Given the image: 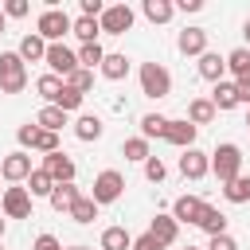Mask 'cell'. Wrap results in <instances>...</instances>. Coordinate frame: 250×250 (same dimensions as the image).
I'll use <instances>...</instances> for the list:
<instances>
[{
	"mask_svg": "<svg viewBox=\"0 0 250 250\" xmlns=\"http://www.w3.org/2000/svg\"><path fill=\"white\" fill-rule=\"evenodd\" d=\"M27 86V62L20 51H0V94H23Z\"/></svg>",
	"mask_w": 250,
	"mask_h": 250,
	"instance_id": "cell-1",
	"label": "cell"
},
{
	"mask_svg": "<svg viewBox=\"0 0 250 250\" xmlns=\"http://www.w3.org/2000/svg\"><path fill=\"white\" fill-rule=\"evenodd\" d=\"M137 78H141V94L152 98V102H160V98L172 94V74H168V66H160V62H141Z\"/></svg>",
	"mask_w": 250,
	"mask_h": 250,
	"instance_id": "cell-2",
	"label": "cell"
},
{
	"mask_svg": "<svg viewBox=\"0 0 250 250\" xmlns=\"http://www.w3.org/2000/svg\"><path fill=\"white\" fill-rule=\"evenodd\" d=\"M211 172L219 176V184L238 180V176H242V148L230 145V141H223V145L211 152Z\"/></svg>",
	"mask_w": 250,
	"mask_h": 250,
	"instance_id": "cell-3",
	"label": "cell"
},
{
	"mask_svg": "<svg viewBox=\"0 0 250 250\" xmlns=\"http://www.w3.org/2000/svg\"><path fill=\"white\" fill-rule=\"evenodd\" d=\"M70 27H74V20H70L62 8H47V12H39V20H35V35H43L47 43H62V39L70 35Z\"/></svg>",
	"mask_w": 250,
	"mask_h": 250,
	"instance_id": "cell-4",
	"label": "cell"
},
{
	"mask_svg": "<svg viewBox=\"0 0 250 250\" xmlns=\"http://www.w3.org/2000/svg\"><path fill=\"white\" fill-rule=\"evenodd\" d=\"M121 191H125V176H121L117 168H105V172L94 176V191H90V199H94L98 207H105V203H117Z\"/></svg>",
	"mask_w": 250,
	"mask_h": 250,
	"instance_id": "cell-5",
	"label": "cell"
},
{
	"mask_svg": "<svg viewBox=\"0 0 250 250\" xmlns=\"http://www.w3.org/2000/svg\"><path fill=\"white\" fill-rule=\"evenodd\" d=\"M31 172H35V164H31L27 148H16V152H8L0 160V180H8V184H27Z\"/></svg>",
	"mask_w": 250,
	"mask_h": 250,
	"instance_id": "cell-6",
	"label": "cell"
},
{
	"mask_svg": "<svg viewBox=\"0 0 250 250\" xmlns=\"http://www.w3.org/2000/svg\"><path fill=\"white\" fill-rule=\"evenodd\" d=\"M43 62L51 66V74H59V78L66 82V78H70V74L78 70V51H70L66 43H51V47H47V59H43Z\"/></svg>",
	"mask_w": 250,
	"mask_h": 250,
	"instance_id": "cell-7",
	"label": "cell"
},
{
	"mask_svg": "<svg viewBox=\"0 0 250 250\" xmlns=\"http://www.w3.org/2000/svg\"><path fill=\"white\" fill-rule=\"evenodd\" d=\"M0 215L4 219H31V191L27 188H4V199H0Z\"/></svg>",
	"mask_w": 250,
	"mask_h": 250,
	"instance_id": "cell-8",
	"label": "cell"
},
{
	"mask_svg": "<svg viewBox=\"0 0 250 250\" xmlns=\"http://www.w3.org/2000/svg\"><path fill=\"white\" fill-rule=\"evenodd\" d=\"M98 23H102V35H125L133 27V8L129 4H109Z\"/></svg>",
	"mask_w": 250,
	"mask_h": 250,
	"instance_id": "cell-9",
	"label": "cell"
},
{
	"mask_svg": "<svg viewBox=\"0 0 250 250\" xmlns=\"http://www.w3.org/2000/svg\"><path fill=\"white\" fill-rule=\"evenodd\" d=\"M195 133H199V129H195L188 117H168V133H164V141L176 145V148L184 152V148H195Z\"/></svg>",
	"mask_w": 250,
	"mask_h": 250,
	"instance_id": "cell-10",
	"label": "cell"
},
{
	"mask_svg": "<svg viewBox=\"0 0 250 250\" xmlns=\"http://www.w3.org/2000/svg\"><path fill=\"white\" fill-rule=\"evenodd\" d=\"M211 172V156L199 152V148H184L180 152V176L184 180H203Z\"/></svg>",
	"mask_w": 250,
	"mask_h": 250,
	"instance_id": "cell-11",
	"label": "cell"
},
{
	"mask_svg": "<svg viewBox=\"0 0 250 250\" xmlns=\"http://www.w3.org/2000/svg\"><path fill=\"white\" fill-rule=\"evenodd\" d=\"M55 184H74V160L59 148V152H51V156H43V164H39Z\"/></svg>",
	"mask_w": 250,
	"mask_h": 250,
	"instance_id": "cell-12",
	"label": "cell"
},
{
	"mask_svg": "<svg viewBox=\"0 0 250 250\" xmlns=\"http://www.w3.org/2000/svg\"><path fill=\"white\" fill-rule=\"evenodd\" d=\"M203 211H207V203H203L199 195H180V199L172 203V219H176V223H191V227H199Z\"/></svg>",
	"mask_w": 250,
	"mask_h": 250,
	"instance_id": "cell-13",
	"label": "cell"
},
{
	"mask_svg": "<svg viewBox=\"0 0 250 250\" xmlns=\"http://www.w3.org/2000/svg\"><path fill=\"white\" fill-rule=\"evenodd\" d=\"M176 47H180V55H191V59L207 55V27H184Z\"/></svg>",
	"mask_w": 250,
	"mask_h": 250,
	"instance_id": "cell-14",
	"label": "cell"
},
{
	"mask_svg": "<svg viewBox=\"0 0 250 250\" xmlns=\"http://www.w3.org/2000/svg\"><path fill=\"white\" fill-rule=\"evenodd\" d=\"M148 234H152L160 246H172V242L180 238V223H176L172 215H152V223H148Z\"/></svg>",
	"mask_w": 250,
	"mask_h": 250,
	"instance_id": "cell-15",
	"label": "cell"
},
{
	"mask_svg": "<svg viewBox=\"0 0 250 250\" xmlns=\"http://www.w3.org/2000/svg\"><path fill=\"white\" fill-rule=\"evenodd\" d=\"M47 47H51V43H47L43 35L27 31V35L20 39V47H16V51H20V59H23V62H43V59H47Z\"/></svg>",
	"mask_w": 250,
	"mask_h": 250,
	"instance_id": "cell-16",
	"label": "cell"
},
{
	"mask_svg": "<svg viewBox=\"0 0 250 250\" xmlns=\"http://www.w3.org/2000/svg\"><path fill=\"white\" fill-rule=\"evenodd\" d=\"M199 78H207V82H223V74H227V55H219V51H207V55H199Z\"/></svg>",
	"mask_w": 250,
	"mask_h": 250,
	"instance_id": "cell-17",
	"label": "cell"
},
{
	"mask_svg": "<svg viewBox=\"0 0 250 250\" xmlns=\"http://www.w3.org/2000/svg\"><path fill=\"white\" fill-rule=\"evenodd\" d=\"M211 105H215L219 113L242 105V102H238V86H234V82H215V90H211Z\"/></svg>",
	"mask_w": 250,
	"mask_h": 250,
	"instance_id": "cell-18",
	"label": "cell"
},
{
	"mask_svg": "<svg viewBox=\"0 0 250 250\" xmlns=\"http://www.w3.org/2000/svg\"><path fill=\"white\" fill-rule=\"evenodd\" d=\"M102 133H105V121L98 113H78V121H74V137L78 141H98Z\"/></svg>",
	"mask_w": 250,
	"mask_h": 250,
	"instance_id": "cell-19",
	"label": "cell"
},
{
	"mask_svg": "<svg viewBox=\"0 0 250 250\" xmlns=\"http://www.w3.org/2000/svg\"><path fill=\"white\" fill-rule=\"evenodd\" d=\"M215 113H219V109L211 105V98H191V102H188V121H191L195 129H199V125H211Z\"/></svg>",
	"mask_w": 250,
	"mask_h": 250,
	"instance_id": "cell-20",
	"label": "cell"
},
{
	"mask_svg": "<svg viewBox=\"0 0 250 250\" xmlns=\"http://www.w3.org/2000/svg\"><path fill=\"white\" fill-rule=\"evenodd\" d=\"M78 199H82V191H78L74 184H55V191H51L47 203H51L55 211H66V215H70V207H74Z\"/></svg>",
	"mask_w": 250,
	"mask_h": 250,
	"instance_id": "cell-21",
	"label": "cell"
},
{
	"mask_svg": "<svg viewBox=\"0 0 250 250\" xmlns=\"http://www.w3.org/2000/svg\"><path fill=\"white\" fill-rule=\"evenodd\" d=\"M129 74V59L121 55V51H105V62H102V78H109V82H121Z\"/></svg>",
	"mask_w": 250,
	"mask_h": 250,
	"instance_id": "cell-22",
	"label": "cell"
},
{
	"mask_svg": "<svg viewBox=\"0 0 250 250\" xmlns=\"http://www.w3.org/2000/svg\"><path fill=\"white\" fill-rule=\"evenodd\" d=\"M35 125L47 129V133H59V129L66 125V109H59V105H43V109L35 113Z\"/></svg>",
	"mask_w": 250,
	"mask_h": 250,
	"instance_id": "cell-23",
	"label": "cell"
},
{
	"mask_svg": "<svg viewBox=\"0 0 250 250\" xmlns=\"http://www.w3.org/2000/svg\"><path fill=\"white\" fill-rule=\"evenodd\" d=\"M102 250H133V234L125 227H105L102 230Z\"/></svg>",
	"mask_w": 250,
	"mask_h": 250,
	"instance_id": "cell-24",
	"label": "cell"
},
{
	"mask_svg": "<svg viewBox=\"0 0 250 250\" xmlns=\"http://www.w3.org/2000/svg\"><path fill=\"white\" fill-rule=\"evenodd\" d=\"M141 12H145L152 23H168V20L176 16V4H172V0H145Z\"/></svg>",
	"mask_w": 250,
	"mask_h": 250,
	"instance_id": "cell-25",
	"label": "cell"
},
{
	"mask_svg": "<svg viewBox=\"0 0 250 250\" xmlns=\"http://www.w3.org/2000/svg\"><path fill=\"white\" fill-rule=\"evenodd\" d=\"M62 86H66V82H62L59 74H43V78H35V90H39V98H43L47 105H55V102H59Z\"/></svg>",
	"mask_w": 250,
	"mask_h": 250,
	"instance_id": "cell-26",
	"label": "cell"
},
{
	"mask_svg": "<svg viewBox=\"0 0 250 250\" xmlns=\"http://www.w3.org/2000/svg\"><path fill=\"white\" fill-rule=\"evenodd\" d=\"M199 230H207V238L227 234V215H223L219 207H211V203H207V211H203V219H199Z\"/></svg>",
	"mask_w": 250,
	"mask_h": 250,
	"instance_id": "cell-27",
	"label": "cell"
},
{
	"mask_svg": "<svg viewBox=\"0 0 250 250\" xmlns=\"http://www.w3.org/2000/svg\"><path fill=\"white\" fill-rule=\"evenodd\" d=\"M27 191H31V199H39V195H43V199H51V191H55V180H51L43 168H35V172L27 176Z\"/></svg>",
	"mask_w": 250,
	"mask_h": 250,
	"instance_id": "cell-28",
	"label": "cell"
},
{
	"mask_svg": "<svg viewBox=\"0 0 250 250\" xmlns=\"http://www.w3.org/2000/svg\"><path fill=\"white\" fill-rule=\"evenodd\" d=\"M223 199L227 203H250V176H238V180L223 184Z\"/></svg>",
	"mask_w": 250,
	"mask_h": 250,
	"instance_id": "cell-29",
	"label": "cell"
},
{
	"mask_svg": "<svg viewBox=\"0 0 250 250\" xmlns=\"http://www.w3.org/2000/svg\"><path fill=\"white\" fill-rule=\"evenodd\" d=\"M70 35H78L82 43H98L102 23H98V20H90V16H78V20H74V27H70Z\"/></svg>",
	"mask_w": 250,
	"mask_h": 250,
	"instance_id": "cell-30",
	"label": "cell"
},
{
	"mask_svg": "<svg viewBox=\"0 0 250 250\" xmlns=\"http://www.w3.org/2000/svg\"><path fill=\"white\" fill-rule=\"evenodd\" d=\"M102 62H105V51H102V43H82L78 47V66H86V70H102Z\"/></svg>",
	"mask_w": 250,
	"mask_h": 250,
	"instance_id": "cell-31",
	"label": "cell"
},
{
	"mask_svg": "<svg viewBox=\"0 0 250 250\" xmlns=\"http://www.w3.org/2000/svg\"><path fill=\"white\" fill-rule=\"evenodd\" d=\"M164 133H168V117H164V113H145V117H141V137H145V141L164 137Z\"/></svg>",
	"mask_w": 250,
	"mask_h": 250,
	"instance_id": "cell-32",
	"label": "cell"
},
{
	"mask_svg": "<svg viewBox=\"0 0 250 250\" xmlns=\"http://www.w3.org/2000/svg\"><path fill=\"white\" fill-rule=\"evenodd\" d=\"M227 70H230L234 78L250 74V47H234V51L227 55Z\"/></svg>",
	"mask_w": 250,
	"mask_h": 250,
	"instance_id": "cell-33",
	"label": "cell"
},
{
	"mask_svg": "<svg viewBox=\"0 0 250 250\" xmlns=\"http://www.w3.org/2000/svg\"><path fill=\"white\" fill-rule=\"evenodd\" d=\"M121 152H125V160H141V164L152 156V148H148V141H145V137H129V141L121 145Z\"/></svg>",
	"mask_w": 250,
	"mask_h": 250,
	"instance_id": "cell-34",
	"label": "cell"
},
{
	"mask_svg": "<svg viewBox=\"0 0 250 250\" xmlns=\"http://www.w3.org/2000/svg\"><path fill=\"white\" fill-rule=\"evenodd\" d=\"M70 219H74V223H94V219H98V203H94L90 195H82V199L70 207Z\"/></svg>",
	"mask_w": 250,
	"mask_h": 250,
	"instance_id": "cell-35",
	"label": "cell"
},
{
	"mask_svg": "<svg viewBox=\"0 0 250 250\" xmlns=\"http://www.w3.org/2000/svg\"><path fill=\"white\" fill-rule=\"evenodd\" d=\"M66 86H70V90H78V94L86 98V94L94 90V70H86V66H78V70H74V74L66 78Z\"/></svg>",
	"mask_w": 250,
	"mask_h": 250,
	"instance_id": "cell-36",
	"label": "cell"
},
{
	"mask_svg": "<svg viewBox=\"0 0 250 250\" xmlns=\"http://www.w3.org/2000/svg\"><path fill=\"white\" fill-rule=\"evenodd\" d=\"M31 152H43V156H51V152H59V133H47V129H39V137H35V145H31Z\"/></svg>",
	"mask_w": 250,
	"mask_h": 250,
	"instance_id": "cell-37",
	"label": "cell"
},
{
	"mask_svg": "<svg viewBox=\"0 0 250 250\" xmlns=\"http://www.w3.org/2000/svg\"><path fill=\"white\" fill-rule=\"evenodd\" d=\"M164 176H168V164H164L160 156H148V160H145V180H148V184H160Z\"/></svg>",
	"mask_w": 250,
	"mask_h": 250,
	"instance_id": "cell-38",
	"label": "cell"
},
{
	"mask_svg": "<svg viewBox=\"0 0 250 250\" xmlns=\"http://www.w3.org/2000/svg\"><path fill=\"white\" fill-rule=\"evenodd\" d=\"M59 109H66V113H74V109H82V94L78 90H70V86H62V94H59V102H55Z\"/></svg>",
	"mask_w": 250,
	"mask_h": 250,
	"instance_id": "cell-39",
	"label": "cell"
},
{
	"mask_svg": "<svg viewBox=\"0 0 250 250\" xmlns=\"http://www.w3.org/2000/svg\"><path fill=\"white\" fill-rule=\"evenodd\" d=\"M35 137H39V125H35V121H27V125H20V129H16V141H20L23 148H31V145H35Z\"/></svg>",
	"mask_w": 250,
	"mask_h": 250,
	"instance_id": "cell-40",
	"label": "cell"
},
{
	"mask_svg": "<svg viewBox=\"0 0 250 250\" xmlns=\"http://www.w3.org/2000/svg\"><path fill=\"white\" fill-rule=\"evenodd\" d=\"M27 12H31L27 0H8V4H4V16H8V20H23Z\"/></svg>",
	"mask_w": 250,
	"mask_h": 250,
	"instance_id": "cell-41",
	"label": "cell"
},
{
	"mask_svg": "<svg viewBox=\"0 0 250 250\" xmlns=\"http://www.w3.org/2000/svg\"><path fill=\"white\" fill-rule=\"evenodd\" d=\"M133 250H164V246H160V242L145 230V234H137V238H133Z\"/></svg>",
	"mask_w": 250,
	"mask_h": 250,
	"instance_id": "cell-42",
	"label": "cell"
},
{
	"mask_svg": "<svg viewBox=\"0 0 250 250\" xmlns=\"http://www.w3.org/2000/svg\"><path fill=\"white\" fill-rule=\"evenodd\" d=\"M207 250H238V242H234L230 234H215V238L207 242Z\"/></svg>",
	"mask_w": 250,
	"mask_h": 250,
	"instance_id": "cell-43",
	"label": "cell"
},
{
	"mask_svg": "<svg viewBox=\"0 0 250 250\" xmlns=\"http://www.w3.org/2000/svg\"><path fill=\"white\" fill-rule=\"evenodd\" d=\"M31 250H66V246H62V242H59V238H55V234H39V238H35V246H31Z\"/></svg>",
	"mask_w": 250,
	"mask_h": 250,
	"instance_id": "cell-44",
	"label": "cell"
},
{
	"mask_svg": "<svg viewBox=\"0 0 250 250\" xmlns=\"http://www.w3.org/2000/svg\"><path fill=\"white\" fill-rule=\"evenodd\" d=\"M234 86H238V102H242V105H250V74L234 78Z\"/></svg>",
	"mask_w": 250,
	"mask_h": 250,
	"instance_id": "cell-45",
	"label": "cell"
},
{
	"mask_svg": "<svg viewBox=\"0 0 250 250\" xmlns=\"http://www.w3.org/2000/svg\"><path fill=\"white\" fill-rule=\"evenodd\" d=\"M203 8V0H180L176 4V12H199Z\"/></svg>",
	"mask_w": 250,
	"mask_h": 250,
	"instance_id": "cell-46",
	"label": "cell"
},
{
	"mask_svg": "<svg viewBox=\"0 0 250 250\" xmlns=\"http://www.w3.org/2000/svg\"><path fill=\"white\" fill-rule=\"evenodd\" d=\"M4 27H8V16H4V8H0V35H4Z\"/></svg>",
	"mask_w": 250,
	"mask_h": 250,
	"instance_id": "cell-47",
	"label": "cell"
},
{
	"mask_svg": "<svg viewBox=\"0 0 250 250\" xmlns=\"http://www.w3.org/2000/svg\"><path fill=\"white\" fill-rule=\"evenodd\" d=\"M242 35H246V43H250V20H246V23H242Z\"/></svg>",
	"mask_w": 250,
	"mask_h": 250,
	"instance_id": "cell-48",
	"label": "cell"
},
{
	"mask_svg": "<svg viewBox=\"0 0 250 250\" xmlns=\"http://www.w3.org/2000/svg\"><path fill=\"white\" fill-rule=\"evenodd\" d=\"M0 238H4V215H0Z\"/></svg>",
	"mask_w": 250,
	"mask_h": 250,
	"instance_id": "cell-49",
	"label": "cell"
},
{
	"mask_svg": "<svg viewBox=\"0 0 250 250\" xmlns=\"http://www.w3.org/2000/svg\"><path fill=\"white\" fill-rule=\"evenodd\" d=\"M66 250H86V246H66Z\"/></svg>",
	"mask_w": 250,
	"mask_h": 250,
	"instance_id": "cell-50",
	"label": "cell"
},
{
	"mask_svg": "<svg viewBox=\"0 0 250 250\" xmlns=\"http://www.w3.org/2000/svg\"><path fill=\"white\" fill-rule=\"evenodd\" d=\"M184 250H199V246H191V242H188V246H184Z\"/></svg>",
	"mask_w": 250,
	"mask_h": 250,
	"instance_id": "cell-51",
	"label": "cell"
},
{
	"mask_svg": "<svg viewBox=\"0 0 250 250\" xmlns=\"http://www.w3.org/2000/svg\"><path fill=\"white\" fill-rule=\"evenodd\" d=\"M246 125H250V113H246Z\"/></svg>",
	"mask_w": 250,
	"mask_h": 250,
	"instance_id": "cell-52",
	"label": "cell"
},
{
	"mask_svg": "<svg viewBox=\"0 0 250 250\" xmlns=\"http://www.w3.org/2000/svg\"><path fill=\"white\" fill-rule=\"evenodd\" d=\"M0 199H4V188H0Z\"/></svg>",
	"mask_w": 250,
	"mask_h": 250,
	"instance_id": "cell-53",
	"label": "cell"
},
{
	"mask_svg": "<svg viewBox=\"0 0 250 250\" xmlns=\"http://www.w3.org/2000/svg\"><path fill=\"white\" fill-rule=\"evenodd\" d=\"M0 250H4V246H0Z\"/></svg>",
	"mask_w": 250,
	"mask_h": 250,
	"instance_id": "cell-54",
	"label": "cell"
}]
</instances>
